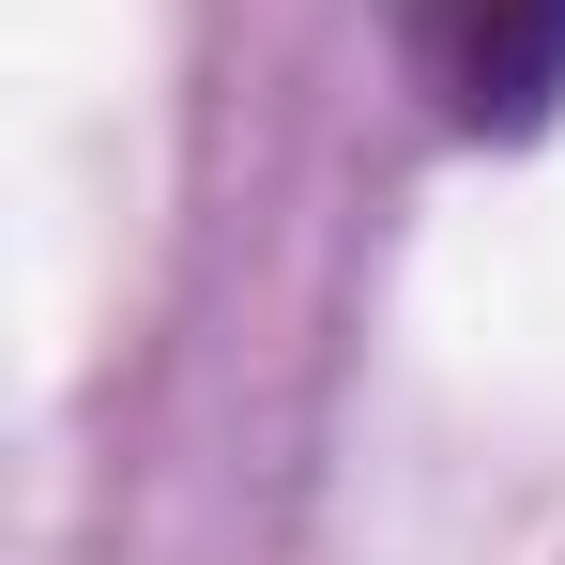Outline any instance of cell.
<instances>
[{
    "mask_svg": "<svg viewBox=\"0 0 565 565\" xmlns=\"http://www.w3.org/2000/svg\"><path fill=\"white\" fill-rule=\"evenodd\" d=\"M413 62L459 138H535L565 107V0H413Z\"/></svg>",
    "mask_w": 565,
    "mask_h": 565,
    "instance_id": "cell-1",
    "label": "cell"
}]
</instances>
